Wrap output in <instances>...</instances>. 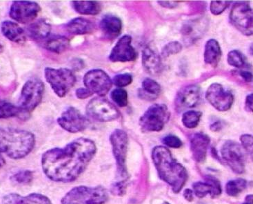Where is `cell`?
<instances>
[{"mask_svg": "<svg viewBox=\"0 0 253 204\" xmlns=\"http://www.w3.org/2000/svg\"><path fill=\"white\" fill-rule=\"evenodd\" d=\"M162 142L170 148H179L183 145V143L179 137L172 135L166 136L162 139Z\"/></svg>", "mask_w": 253, "mask_h": 204, "instance_id": "obj_40", "label": "cell"}, {"mask_svg": "<svg viewBox=\"0 0 253 204\" xmlns=\"http://www.w3.org/2000/svg\"><path fill=\"white\" fill-rule=\"evenodd\" d=\"M162 204H169V202H164V203Z\"/></svg>", "mask_w": 253, "mask_h": 204, "instance_id": "obj_51", "label": "cell"}, {"mask_svg": "<svg viewBox=\"0 0 253 204\" xmlns=\"http://www.w3.org/2000/svg\"><path fill=\"white\" fill-rule=\"evenodd\" d=\"M142 65L145 71L151 75H157L162 71L161 57L158 52L147 46L142 52Z\"/></svg>", "mask_w": 253, "mask_h": 204, "instance_id": "obj_21", "label": "cell"}, {"mask_svg": "<svg viewBox=\"0 0 253 204\" xmlns=\"http://www.w3.org/2000/svg\"><path fill=\"white\" fill-rule=\"evenodd\" d=\"M206 98L214 108L222 112L228 111L233 105L234 101L232 92L217 83L211 85L207 89Z\"/></svg>", "mask_w": 253, "mask_h": 204, "instance_id": "obj_14", "label": "cell"}, {"mask_svg": "<svg viewBox=\"0 0 253 204\" xmlns=\"http://www.w3.org/2000/svg\"><path fill=\"white\" fill-rule=\"evenodd\" d=\"M222 122L221 121H217L214 122L213 124L211 125V129L212 131H219L222 128Z\"/></svg>", "mask_w": 253, "mask_h": 204, "instance_id": "obj_47", "label": "cell"}, {"mask_svg": "<svg viewBox=\"0 0 253 204\" xmlns=\"http://www.w3.org/2000/svg\"><path fill=\"white\" fill-rule=\"evenodd\" d=\"M44 92V83L38 78H31L26 82L21 91L18 106L23 117L32 112L39 105Z\"/></svg>", "mask_w": 253, "mask_h": 204, "instance_id": "obj_5", "label": "cell"}, {"mask_svg": "<svg viewBox=\"0 0 253 204\" xmlns=\"http://www.w3.org/2000/svg\"><path fill=\"white\" fill-rule=\"evenodd\" d=\"M86 113L90 118L102 122L113 121L120 117V112L112 103L100 97L88 102Z\"/></svg>", "mask_w": 253, "mask_h": 204, "instance_id": "obj_9", "label": "cell"}, {"mask_svg": "<svg viewBox=\"0 0 253 204\" xmlns=\"http://www.w3.org/2000/svg\"><path fill=\"white\" fill-rule=\"evenodd\" d=\"M159 4L167 8H174L177 7V3L174 1H158Z\"/></svg>", "mask_w": 253, "mask_h": 204, "instance_id": "obj_44", "label": "cell"}, {"mask_svg": "<svg viewBox=\"0 0 253 204\" xmlns=\"http://www.w3.org/2000/svg\"><path fill=\"white\" fill-rule=\"evenodd\" d=\"M65 29L71 35H85L92 33L95 27L91 21L84 17H77L66 24Z\"/></svg>", "mask_w": 253, "mask_h": 204, "instance_id": "obj_23", "label": "cell"}, {"mask_svg": "<svg viewBox=\"0 0 253 204\" xmlns=\"http://www.w3.org/2000/svg\"><path fill=\"white\" fill-rule=\"evenodd\" d=\"M240 75L243 79L245 80L248 82H250L252 81L253 75L251 72L249 71H240Z\"/></svg>", "mask_w": 253, "mask_h": 204, "instance_id": "obj_45", "label": "cell"}, {"mask_svg": "<svg viewBox=\"0 0 253 204\" xmlns=\"http://www.w3.org/2000/svg\"><path fill=\"white\" fill-rule=\"evenodd\" d=\"M182 49V45L178 41H172L169 43L164 47L162 51V56L163 57H169L170 55L179 53Z\"/></svg>", "mask_w": 253, "mask_h": 204, "instance_id": "obj_38", "label": "cell"}, {"mask_svg": "<svg viewBox=\"0 0 253 204\" xmlns=\"http://www.w3.org/2000/svg\"><path fill=\"white\" fill-rule=\"evenodd\" d=\"M184 197L188 201L191 202L193 200V192L191 189H186L184 192Z\"/></svg>", "mask_w": 253, "mask_h": 204, "instance_id": "obj_46", "label": "cell"}, {"mask_svg": "<svg viewBox=\"0 0 253 204\" xmlns=\"http://www.w3.org/2000/svg\"><path fill=\"white\" fill-rule=\"evenodd\" d=\"M228 62L230 66L238 69L246 67L247 64L245 57L236 50H232L228 53Z\"/></svg>", "mask_w": 253, "mask_h": 204, "instance_id": "obj_34", "label": "cell"}, {"mask_svg": "<svg viewBox=\"0 0 253 204\" xmlns=\"http://www.w3.org/2000/svg\"><path fill=\"white\" fill-rule=\"evenodd\" d=\"M113 83L119 88H123L131 84L132 76L130 73H122L115 76L112 80Z\"/></svg>", "mask_w": 253, "mask_h": 204, "instance_id": "obj_37", "label": "cell"}, {"mask_svg": "<svg viewBox=\"0 0 253 204\" xmlns=\"http://www.w3.org/2000/svg\"><path fill=\"white\" fill-rule=\"evenodd\" d=\"M83 82L85 88L100 97L105 96L113 85L109 75L101 69H92L85 73Z\"/></svg>", "mask_w": 253, "mask_h": 204, "instance_id": "obj_12", "label": "cell"}, {"mask_svg": "<svg viewBox=\"0 0 253 204\" xmlns=\"http://www.w3.org/2000/svg\"><path fill=\"white\" fill-rule=\"evenodd\" d=\"M52 27L46 20H39L30 24L27 33L33 40L43 41L50 36Z\"/></svg>", "mask_w": 253, "mask_h": 204, "instance_id": "obj_24", "label": "cell"}, {"mask_svg": "<svg viewBox=\"0 0 253 204\" xmlns=\"http://www.w3.org/2000/svg\"><path fill=\"white\" fill-rule=\"evenodd\" d=\"M242 204H253V195H248L246 198V201Z\"/></svg>", "mask_w": 253, "mask_h": 204, "instance_id": "obj_49", "label": "cell"}, {"mask_svg": "<svg viewBox=\"0 0 253 204\" xmlns=\"http://www.w3.org/2000/svg\"><path fill=\"white\" fill-rule=\"evenodd\" d=\"M202 113L199 111H188L184 113L182 117V123L187 128H196L200 122Z\"/></svg>", "mask_w": 253, "mask_h": 204, "instance_id": "obj_33", "label": "cell"}, {"mask_svg": "<svg viewBox=\"0 0 253 204\" xmlns=\"http://www.w3.org/2000/svg\"><path fill=\"white\" fill-rule=\"evenodd\" d=\"M47 82L59 97H64L74 86L76 78L71 70L61 68H46L44 71Z\"/></svg>", "mask_w": 253, "mask_h": 204, "instance_id": "obj_6", "label": "cell"}, {"mask_svg": "<svg viewBox=\"0 0 253 204\" xmlns=\"http://www.w3.org/2000/svg\"><path fill=\"white\" fill-rule=\"evenodd\" d=\"M140 97L148 100H154L160 95L161 87L154 80L146 78L143 80L141 89L139 90Z\"/></svg>", "mask_w": 253, "mask_h": 204, "instance_id": "obj_29", "label": "cell"}, {"mask_svg": "<svg viewBox=\"0 0 253 204\" xmlns=\"http://www.w3.org/2000/svg\"><path fill=\"white\" fill-rule=\"evenodd\" d=\"M209 143H210L209 137L202 132L195 133L192 136L191 149L195 161L200 163L205 160Z\"/></svg>", "mask_w": 253, "mask_h": 204, "instance_id": "obj_20", "label": "cell"}, {"mask_svg": "<svg viewBox=\"0 0 253 204\" xmlns=\"http://www.w3.org/2000/svg\"><path fill=\"white\" fill-rule=\"evenodd\" d=\"M206 28L205 21L194 20L185 24L182 29V35L188 43H193L200 38Z\"/></svg>", "mask_w": 253, "mask_h": 204, "instance_id": "obj_28", "label": "cell"}, {"mask_svg": "<svg viewBox=\"0 0 253 204\" xmlns=\"http://www.w3.org/2000/svg\"><path fill=\"white\" fill-rule=\"evenodd\" d=\"M253 95L252 93L250 94V95H248L247 97V99H246V109H247V111H250V112H253Z\"/></svg>", "mask_w": 253, "mask_h": 204, "instance_id": "obj_43", "label": "cell"}, {"mask_svg": "<svg viewBox=\"0 0 253 204\" xmlns=\"http://www.w3.org/2000/svg\"><path fill=\"white\" fill-rule=\"evenodd\" d=\"M33 179V172L30 170H20L14 174L11 177V180L17 184H29Z\"/></svg>", "mask_w": 253, "mask_h": 204, "instance_id": "obj_36", "label": "cell"}, {"mask_svg": "<svg viewBox=\"0 0 253 204\" xmlns=\"http://www.w3.org/2000/svg\"><path fill=\"white\" fill-rule=\"evenodd\" d=\"M76 95L78 99H85L90 97L92 95V93L86 88H81L76 90Z\"/></svg>", "mask_w": 253, "mask_h": 204, "instance_id": "obj_42", "label": "cell"}, {"mask_svg": "<svg viewBox=\"0 0 253 204\" xmlns=\"http://www.w3.org/2000/svg\"><path fill=\"white\" fill-rule=\"evenodd\" d=\"M2 204H52V202L45 195L38 193H32L25 197L11 193L3 198Z\"/></svg>", "mask_w": 253, "mask_h": 204, "instance_id": "obj_19", "label": "cell"}, {"mask_svg": "<svg viewBox=\"0 0 253 204\" xmlns=\"http://www.w3.org/2000/svg\"><path fill=\"white\" fill-rule=\"evenodd\" d=\"M5 164H6V161H5L4 158L1 155V152H0V169L2 168Z\"/></svg>", "mask_w": 253, "mask_h": 204, "instance_id": "obj_48", "label": "cell"}, {"mask_svg": "<svg viewBox=\"0 0 253 204\" xmlns=\"http://www.w3.org/2000/svg\"><path fill=\"white\" fill-rule=\"evenodd\" d=\"M113 102L120 107H125L128 105V96L127 92L122 88H116L111 94Z\"/></svg>", "mask_w": 253, "mask_h": 204, "instance_id": "obj_35", "label": "cell"}, {"mask_svg": "<svg viewBox=\"0 0 253 204\" xmlns=\"http://www.w3.org/2000/svg\"><path fill=\"white\" fill-rule=\"evenodd\" d=\"M234 27L246 36L253 34V11L249 3L239 1L234 4L230 14Z\"/></svg>", "mask_w": 253, "mask_h": 204, "instance_id": "obj_11", "label": "cell"}, {"mask_svg": "<svg viewBox=\"0 0 253 204\" xmlns=\"http://www.w3.org/2000/svg\"><path fill=\"white\" fill-rule=\"evenodd\" d=\"M221 157L234 172L242 174L245 170L244 148L237 142L228 141L221 150Z\"/></svg>", "mask_w": 253, "mask_h": 204, "instance_id": "obj_13", "label": "cell"}, {"mask_svg": "<svg viewBox=\"0 0 253 204\" xmlns=\"http://www.w3.org/2000/svg\"><path fill=\"white\" fill-rule=\"evenodd\" d=\"M1 29L3 36L14 43L22 45L27 41V35L16 22L4 21L1 24Z\"/></svg>", "mask_w": 253, "mask_h": 204, "instance_id": "obj_22", "label": "cell"}, {"mask_svg": "<svg viewBox=\"0 0 253 204\" xmlns=\"http://www.w3.org/2000/svg\"><path fill=\"white\" fill-rule=\"evenodd\" d=\"M137 52L132 46V38L125 35L119 39L113 47L109 55V59L113 62H127L135 61Z\"/></svg>", "mask_w": 253, "mask_h": 204, "instance_id": "obj_16", "label": "cell"}, {"mask_svg": "<svg viewBox=\"0 0 253 204\" xmlns=\"http://www.w3.org/2000/svg\"><path fill=\"white\" fill-rule=\"evenodd\" d=\"M73 9L80 15H95L101 12L102 7L97 1H72Z\"/></svg>", "mask_w": 253, "mask_h": 204, "instance_id": "obj_30", "label": "cell"}, {"mask_svg": "<svg viewBox=\"0 0 253 204\" xmlns=\"http://www.w3.org/2000/svg\"><path fill=\"white\" fill-rule=\"evenodd\" d=\"M242 148L247 152L249 154H253V137L249 135H244L241 137Z\"/></svg>", "mask_w": 253, "mask_h": 204, "instance_id": "obj_41", "label": "cell"}, {"mask_svg": "<svg viewBox=\"0 0 253 204\" xmlns=\"http://www.w3.org/2000/svg\"><path fill=\"white\" fill-rule=\"evenodd\" d=\"M3 51V47L2 45H1V43H0V53H2Z\"/></svg>", "mask_w": 253, "mask_h": 204, "instance_id": "obj_50", "label": "cell"}, {"mask_svg": "<svg viewBox=\"0 0 253 204\" xmlns=\"http://www.w3.org/2000/svg\"><path fill=\"white\" fill-rule=\"evenodd\" d=\"M230 1H211L210 10L214 15H220L229 6Z\"/></svg>", "mask_w": 253, "mask_h": 204, "instance_id": "obj_39", "label": "cell"}, {"mask_svg": "<svg viewBox=\"0 0 253 204\" xmlns=\"http://www.w3.org/2000/svg\"><path fill=\"white\" fill-rule=\"evenodd\" d=\"M96 151L97 147L91 139H75L65 147L53 148L43 153V171L52 181L71 182L85 171Z\"/></svg>", "mask_w": 253, "mask_h": 204, "instance_id": "obj_1", "label": "cell"}, {"mask_svg": "<svg viewBox=\"0 0 253 204\" xmlns=\"http://www.w3.org/2000/svg\"><path fill=\"white\" fill-rule=\"evenodd\" d=\"M152 159L160 177L170 185L174 193H179L188 179L187 171L184 167L165 146H158L153 148Z\"/></svg>", "mask_w": 253, "mask_h": 204, "instance_id": "obj_2", "label": "cell"}, {"mask_svg": "<svg viewBox=\"0 0 253 204\" xmlns=\"http://www.w3.org/2000/svg\"><path fill=\"white\" fill-rule=\"evenodd\" d=\"M100 28L106 37L113 39L121 33L122 21L118 17L111 15H106L101 20Z\"/></svg>", "mask_w": 253, "mask_h": 204, "instance_id": "obj_25", "label": "cell"}, {"mask_svg": "<svg viewBox=\"0 0 253 204\" xmlns=\"http://www.w3.org/2000/svg\"><path fill=\"white\" fill-rule=\"evenodd\" d=\"M110 142L113 148V153L116 160L119 175L124 179L126 177V158L128 151V135L124 130L117 129L110 136Z\"/></svg>", "mask_w": 253, "mask_h": 204, "instance_id": "obj_8", "label": "cell"}, {"mask_svg": "<svg viewBox=\"0 0 253 204\" xmlns=\"http://www.w3.org/2000/svg\"><path fill=\"white\" fill-rule=\"evenodd\" d=\"M220 45L217 40L210 39L206 43L204 50V62L206 64L217 67L221 57Z\"/></svg>", "mask_w": 253, "mask_h": 204, "instance_id": "obj_27", "label": "cell"}, {"mask_svg": "<svg viewBox=\"0 0 253 204\" xmlns=\"http://www.w3.org/2000/svg\"><path fill=\"white\" fill-rule=\"evenodd\" d=\"M201 98L200 88L197 85H189L178 92L175 100L176 107L179 111L195 107Z\"/></svg>", "mask_w": 253, "mask_h": 204, "instance_id": "obj_17", "label": "cell"}, {"mask_svg": "<svg viewBox=\"0 0 253 204\" xmlns=\"http://www.w3.org/2000/svg\"><path fill=\"white\" fill-rule=\"evenodd\" d=\"M14 117H23L22 111L19 106L0 99V119L14 118Z\"/></svg>", "mask_w": 253, "mask_h": 204, "instance_id": "obj_31", "label": "cell"}, {"mask_svg": "<svg viewBox=\"0 0 253 204\" xmlns=\"http://www.w3.org/2000/svg\"><path fill=\"white\" fill-rule=\"evenodd\" d=\"M247 185V181L243 179H237L228 181L226 186L227 194L232 197L237 196L245 189Z\"/></svg>", "mask_w": 253, "mask_h": 204, "instance_id": "obj_32", "label": "cell"}, {"mask_svg": "<svg viewBox=\"0 0 253 204\" xmlns=\"http://www.w3.org/2000/svg\"><path fill=\"white\" fill-rule=\"evenodd\" d=\"M43 46L52 53L60 54L69 48L70 41L66 37L53 35L42 41Z\"/></svg>", "mask_w": 253, "mask_h": 204, "instance_id": "obj_26", "label": "cell"}, {"mask_svg": "<svg viewBox=\"0 0 253 204\" xmlns=\"http://www.w3.org/2000/svg\"><path fill=\"white\" fill-rule=\"evenodd\" d=\"M57 123L61 128L71 133L84 131L90 125V120L84 116L79 110L69 107L57 119Z\"/></svg>", "mask_w": 253, "mask_h": 204, "instance_id": "obj_10", "label": "cell"}, {"mask_svg": "<svg viewBox=\"0 0 253 204\" xmlns=\"http://www.w3.org/2000/svg\"><path fill=\"white\" fill-rule=\"evenodd\" d=\"M36 139L31 132L12 128H0V152L14 160L24 158L33 151Z\"/></svg>", "mask_w": 253, "mask_h": 204, "instance_id": "obj_3", "label": "cell"}, {"mask_svg": "<svg viewBox=\"0 0 253 204\" xmlns=\"http://www.w3.org/2000/svg\"><path fill=\"white\" fill-rule=\"evenodd\" d=\"M108 199V193L102 186L73 188L62 200V204H103Z\"/></svg>", "mask_w": 253, "mask_h": 204, "instance_id": "obj_4", "label": "cell"}, {"mask_svg": "<svg viewBox=\"0 0 253 204\" xmlns=\"http://www.w3.org/2000/svg\"><path fill=\"white\" fill-rule=\"evenodd\" d=\"M195 195L199 198H203L208 194L212 197H217L221 193L220 182L216 178L207 176L205 181H198L193 184Z\"/></svg>", "mask_w": 253, "mask_h": 204, "instance_id": "obj_18", "label": "cell"}, {"mask_svg": "<svg viewBox=\"0 0 253 204\" xmlns=\"http://www.w3.org/2000/svg\"><path fill=\"white\" fill-rule=\"evenodd\" d=\"M169 118L170 113L165 104H153L141 117L139 124L145 132H159L165 127Z\"/></svg>", "mask_w": 253, "mask_h": 204, "instance_id": "obj_7", "label": "cell"}, {"mask_svg": "<svg viewBox=\"0 0 253 204\" xmlns=\"http://www.w3.org/2000/svg\"><path fill=\"white\" fill-rule=\"evenodd\" d=\"M41 8L34 1H14L10 9V17L15 22L27 24L33 22L39 14Z\"/></svg>", "mask_w": 253, "mask_h": 204, "instance_id": "obj_15", "label": "cell"}]
</instances>
